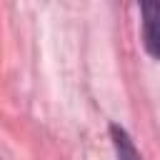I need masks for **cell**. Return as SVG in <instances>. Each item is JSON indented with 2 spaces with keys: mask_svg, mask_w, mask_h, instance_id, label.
<instances>
[{
  "mask_svg": "<svg viewBox=\"0 0 160 160\" xmlns=\"http://www.w3.org/2000/svg\"><path fill=\"white\" fill-rule=\"evenodd\" d=\"M140 10V40L152 60H160V0H135Z\"/></svg>",
  "mask_w": 160,
  "mask_h": 160,
  "instance_id": "obj_1",
  "label": "cell"
},
{
  "mask_svg": "<svg viewBox=\"0 0 160 160\" xmlns=\"http://www.w3.org/2000/svg\"><path fill=\"white\" fill-rule=\"evenodd\" d=\"M108 135H110V142H112V150H115L118 160H142V155H140L132 135L120 122H110L108 125Z\"/></svg>",
  "mask_w": 160,
  "mask_h": 160,
  "instance_id": "obj_2",
  "label": "cell"
}]
</instances>
